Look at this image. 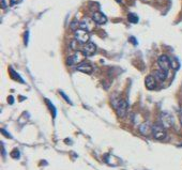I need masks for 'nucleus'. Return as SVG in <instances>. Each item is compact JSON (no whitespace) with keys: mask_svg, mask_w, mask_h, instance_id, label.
Returning <instances> with one entry per match:
<instances>
[{"mask_svg":"<svg viewBox=\"0 0 182 170\" xmlns=\"http://www.w3.org/2000/svg\"><path fill=\"white\" fill-rule=\"evenodd\" d=\"M117 2H121V0H116Z\"/></svg>","mask_w":182,"mask_h":170,"instance_id":"obj_26","label":"nucleus"},{"mask_svg":"<svg viewBox=\"0 0 182 170\" xmlns=\"http://www.w3.org/2000/svg\"><path fill=\"white\" fill-rule=\"evenodd\" d=\"M46 103H47V106L50 107V109L52 110V114H53V117H56V108H55V106H54L52 103H50L48 100H46Z\"/></svg>","mask_w":182,"mask_h":170,"instance_id":"obj_16","label":"nucleus"},{"mask_svg":"<svg viewBox=\"0 0 182 170\" xmlns=\"http://www.w3.org/2000/svg\"><path fill=\"white\" fill-rule=\"evenodd\" d=\"M145 84H146V87L149 89V90H154V89L156 88V78L152 75L147 76L145 80Z\"/></svg>","mask_w":182,"mask_h":170,"instance_id":"obj_12","label":"nucleus"},{"mask_svg":"<svg viewBox=\"0 0 182 170\" xmlns=\"http://www.w3.org/2000/svg\"><path fill=\"white\" fill-rule=\"evenodd\" d=\"M96 52V46L94 43L92 42H88L86 43L83 47V54L87 57H89V56H92L94 55Z\"/></svg>","mask_w":182,"mask_h":170,"instance_id":"obj_7","label":"nucleus"},{"mask_svg":"<svg viewBox=\"0 0 182 170\" xmlns=\"http://www.w3.org/2000/svg\"><path fill=\"white\" fill-rule=\"evenodd\" d=\"M92 20L96 22L98 25H103L107 22V17L102 13V12H94L92 14Z\"/></svg>","mask_w":182,"mask_h":170,"instance_id":"obj_11","label":"nucleus"},{"mask_svg":"<svg viewBox=\"0 0 182 170\" xmlns=\"http://www.w3.org/2000/svg\"><path fill=\"white\" fill-rule=\"evenodd\" d=\"M10 1L12 4H17L20 3V2H22V0H10Z\"/></svg>","mask_w":182,"mask_h":170,"instance_id":"obj_23","label":"nucleus"},{"mask_svg":"<svg viewBox=\"0 0 182 170\" xmlns=\"http://www.w3.org/2000/svg\"><path fill=\"white\" fill-rule=\"evenodd\" d=\"M76 70L77 71H79V72L86 73V74H91L92 71H93V68H92V65L88 62V61H83L80 64L77 65Z\"/></svg>","mask_w":182,"mask_h":170,"instance_id":"obj_10","label":"nucleus"},{"mask_svg":"<svg viewBox=\"0 0 182 170\" xmlns=\"http://www.w3.org/2000/svg\"><path fill=\"white\" fill-rule=\"evenodd\" d=\"M1 133H2V134H3L4 136H7L8 138H12V136H11L10 134H8V133H7V131H6V130H3V128L1 130Z\"/></svg>","mask_w":182,"mask_h":170,"instance_id":"obj_21","label":"nucleus"},{"mask_svg":"<svg viewBox=\"0 0 182 170\" xmlns=\"http://www.w3.org/2000/svg\"><path fill=\"white\" fill-rule=\"evenodd\" d=\"M11 156L13 157V158H15V160L20 158V151L17 150V149H14V150L11 152Z\"/></svg>","mask_w":182,"mask_h":170,"instance_id":"obj_17","label":"nucleus"},{"mask_svg":"<svg viewBox=\"0 0 182 170\" xmlns=\"http://www.w3.org/2000/svg\"><path fill=\"white\" fill-rule=\"evenodd\" d=\"M60 94L62 95V98H64V100H66V102H68V103H69V104H72V102L70 101L69 98H68V96H66V94H64V93H63V92H61V91H60Z\"/></svg>","mask_w":182,"mask_h":170,"instance_id":"obj_20","label":"nucleus"},{"mask_svg":"<svg viewBox=\"0 0 182 170\" xmlns=\"http://www.w3.org/2000/svg\"><path fill=\"white\" fill-rule=\"evenodd\" d=\"M8 102H9L10 104H13V103H14V98H13V96H9V98H8Z\"/></svg>","mask_w":182,"mask_h":170,"instance_id":"obj_24","label":"nucleus"},{"mask_svg":"<svg viewBox=\"0 0 182 170\" xmlns=\"http://www.w3.org/2000/svg\"><path fill=\"white\" fill-rule=\"evenodd\" d=\"M152 128L153 126H151V123L150 122H144V123H142V124L139 125V133L140 134H142L144 136H148V135H150L151 133H152Z\"/></svg>","mask_w":182,"mask_h":170,"instance_id":"obj_9","label":"nucleus"},{"mask_svg":"<svg viewBox=\"0 0 182 170\" xmlns=\"http://www.w3.org/2000/svg\"><path fill=\"white\" fill-rule=\"evenodd\" d=\"M161 123L166 128H172V125H174V117L169 112H162L161 114Z\"/></svg>","mask_w":182,"mask_h":170,"instance_id":"obj_6","label":"nucleus"},{"mask_svg":"<svg viewBox=\"0 0 182 170\" xmlns=\"http://www.w3.org/2000/svg\"><path fill=\"white\" fill-rule=\"evenodd\" d=\"M165 126L163 124H156L152 128V135L153 137L158 140H163L166 138V130Z\"/></svg>","mask_w":182,"mask_h":170,"instance_id":"obj_2","label":"nucleus"},{"mask_svg":"<svg viewBox=\"0 0 182 170\" xmlns=\"http://www.w3.org/2000/svg\"><path fill=\"white\" fill-rule=\"evenodd\" d=\"M74 36H75V40L78 41L79 43H82V44H86V43L89 42V40H90L89 32H88L87 30L82 29V28L77 29L76 31H75V34H74Z\"/></svg>","mask_w":182,"mask_h":170,"instance_id":"obj_3","label":"nucleus"},{"mask_svg":"<svg viewBox=\"0 0 182 170\" xmlns=\"http://www.w3.org/2000/svg\"><path fill=\"white\" fill-rule=\"evenodd\" d=\"M167 75H168V72L167 71H164V70L160 69L158 70L156 72V79H159L160 82H163V80H165L166 78H167Z\"/></svg>","mask_w":182,"mask_h":170,"instance_id":"obj_13","label":"nucleus"},{"mask_svg":"<svg viewBox=\"0 0 182 170\" xmlns=\"http://www.w3.org/2000/svg\"><path fill=\"white\" fill-rule=\"evenodd\" d=\"M9 71H10L11 77H12V78H13L14 80H16V82H25L23 80V79H22V77H20V76L18 75V74H17V73L15 72V71H14V70L12 69V68H10V69H9Z\"/></svg>","mask_w":182,"mask_h":170,"instance_id":"obj_14","label":"nucleus"},{"mask_svg":"<svg viewBox=\"0 0 182 170\" xmlns=\"http://www.w3.org/2000/svg\"><path fill=\"white\" fill-rule=\"evenodd\" d=\"M181 123H182V109H181Z\"/></svg>","mask_w":182,"mask_h":170,"instance_id":"obj_25","label":"nucleus"},{"mask_svg":"<svg viewBox=\"0 0 182 170\" xmlns=\"http://www.w3.org/2000/svg\"><path fill=\"white\" fill-rule=\"evenodd\" d=\"M158 64H159L160 69L168 72V70L172 68V60L169 59L166 55H162L160 56L159 59H158Z\"/></svg>","mask_w":182,"mask_h":170,"instance_id":"obj_5","label":"nucleus"},{"mask_svg":"<svg viewBox=\"0 0 182 170\" xmlns=\"http://www.w3.org/2000/svg\"><path fill=\"white\" fill-rule=\"evenodd\" d=\"M128 20H129L130 23H132V24H137V23H138L139 18H138V16H137L136 14H134V13H130L129 15H128Z\"/></svg>","mask_w":182,"mask_h":170,"instance_id":"obj_15","label":"nucleus"},{"mask_svg":"<svg viewBox=\"0 0 182 170\" xmlns=\"http://www.w3.org/2000/svg\"><path fill=\"white\" fill-rule=\"evenodd\" d=\"M172 69H175V70H177L179 68V63H178V61L176 59H174L172 61Z\"/></svg>","mask_w":182,"mask_h":170,"instance_id":"obj_19","label":"nucleus"},{"mask_svg":"<svg viewBox=\"0 0 182 170\" xmlns=\"http://www.w3.org/2000/svg\"><path fill=\"white\" fill-rule=\"evenodd\" d=\"M113 105L115 109L117 110V114L119 117L123 118V117H126V112H128V107H129V105H128V102L126 100H122V98H114L113 100Z\"/></svg>","mask_w":182,"mask_h":170,"instance_id":"obj_1","label":"nucleus"},{"mask_svg":"<svg viewBox=\"0 0 182 170\" xmlns=\"http://www.w3.org/2000/svg\"><path fill=\"white\" fill-rule=\"evenodd\" d=\"M84 59H85V55L83 54V52H76L68 59V64L69 65H78L83 62Z\"/></svg>","mask_w":182,"mask_h":170,"instance_id":"obj_4","label":"nucleus"},{"mask_svg":"<svg viewBox=\"0 0 182 170\" xmlns=\"http://www.w3.org/2000/svg\"><path fill=\"white\" fill-rule=\"evenodd\" d=\"M130 41H131V42H132L134 45H137V42H136V40H135V38H134V36H131V38H130Z\"/></svg>","mask_w":182,"mask_h":170,"instance_id":"obj_22","label":"nucleus"},{"mask_svg":"<svg viewBox=\"0 0 182 170\" xmlns=\"http://www.w3.org/2000/svg\"><path fill=\"white\" fill-rule=\"evenodd\" d=\"M79 25H80V24L77 23L76 20H74V22L71 24V28H72L73 30H75V31H76L77 29H79V28H78V26H79Z\"/></svg>","mask_w":182,"mask_h":170,"instance_id":"obj_18","label":"nucleus"},{"mask_svg":"<svg viewBox=\"0 0 182 170\" xmlns=\"http://www.w3.org/2000/svg\"><path fill=\"white\" fill-rule=\"evenodd\" d=\"M79 24H80L79 28H82V29H84V30H87V31L89 32V31L93 30L96 22H94L92 18H91V20H90V18H84Z\"/></svg>","mask_w":182,"mask_h":170,"instance_id":"obj_8","label":"nucleus"}]
</instances>
